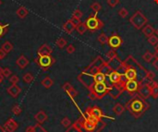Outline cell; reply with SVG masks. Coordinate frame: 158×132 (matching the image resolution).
Returning <instances> with one entry per match:
<instances>
[{
	"mask_svg": "<svg viewBox=\"0 0 158 132\" xmlns=\"http://www.w3.org/2000/svg\"><path fill=\"white\" fill-rule=\"evenodd\" d=\"M11 112H12V114H14L15 115H19L20 114H22V107H20L19 105H14L13 107H12Z\"/></svg>",
	"mask_w": 158,
	"mask_h": 132,
	"instance_id": "cell-38",
	"label": "cell"
},
{
	"mask_svg": "<svg viewBox=\"0 0 158 132\" xmlns=\"http://www.w3.org/2000/svg\"><path fill=\"white\" fill-rule=\"evenodd\" d=\"M105 63H106V61L104 60L101 56H98V57H96V59H95L93 63L86 68L85 71L89 72L90 74H91V75H93V74L100 71V68H101V67Z\"/></svg>",
	"mask_w": 158,
	"mask_h": 132,
	"instance_id": "cell-7",
	"label": "cell"
},
{
	"mask_svg": "<svg viewBox=\"0 0 158 132\" xmlns=\"http://www.w3.org/2000/svg\"><path fill=\"white\" fill-rule=\"evenodd\" d=\"M25 132H48L46 129H44L41 124H36L35 126H30L28 127Z\"/></svg>",
	"mask_w": 158,
	"mask_h": 132,
	"instance_id": "cell-23",
	"label": "cell"
},
{
	"mask_svg": "<svg viewBox=\"0 0 158 132\" xmlns=\"http://www.w3.org/2000/svg\"><path fill=\"white\" fill-rule=\"evenodd\" d=\"M1 49H3V50L7 54V53L12 51V49H13V44H12L10 42H8V41H7V42H5L2 44Z\"/></svg>",
	"mask_w": 158,
	"mask_h": 132,
	"instance_id": "cell-33",
	"label": "cell"
},
{
	"mask_svg": "<svg viewBox=\"0 0 158 132\" xmlns=\"http://www.w3.org/2000/svg\"><path fill=\"white\" fill-rule=\"evenodd\" d=\"M56 46L58 47V48H60V49H62V48H64L65 46H66V44H67V41L64 39V38H58L56 41Z\"/></svg>",
	"mask_w": 158,
	"mask_h": 132,
	"instance_id": "cell-36",
	"label": "cell"
},
{
	"mask_svg": "<svg viewBox=\"0 0 158 132\" xmlns=\"http://www.w3.org/2000/svg\"><path fill=\"white\" fill-rule=\"evenodd\" d=\"M34 118H35V120L37 121V123L41 124V125H42V124H44L45 121L47 120L48 117H47V115L44 112V111L41 110L34 115Z\"/></svg>",
	"mask_w": 158,
	"mask_h": 132,
	"instance_id": "cell-22",
	"label": "cell"
},
{
	"mask_svg": "<svg viewBox=\"0 0 158 132\" xmlns=\"http://www.w3.org/2000/svg\"><path fill=\"white\" fill-rule=\"evenodd\" d=\"M139 85H140L139 82L136 80H127L124 84V90H127V92L130 94H134L135 92H138Z\"/></svg>",
	"mask_w": 158,
	"mask_h": 132,
	"instance_id": "cell-11",
	"label": "cell"
},
{
	"mask_svg": "<svg viewBox=\"0 0 158 132\" xmlns=\"http://www.w3.org/2000/svg\"><path fill=\"white\" fill-rule=\"evenodd\" d=\"M0 69H1V68H0Z\"/></svg>",
	"mask_w": 158,
	"mask_h": 132,
	"instance_id": "cell-59",
	"label": "cell"
},
{
	"mask_svg": "<svg viewBox=\"0 0 158 132\" xmlns=\"http://www.w3.org/2000/svg\"><path fill=\"white\" fill-rule=\"evenodd\" d=\"M116 56H118V55H116V52L114 50H110V51H108L107 54H106V57L108 58V60H111V59H113L115 58Z\"/></svg>",
	"mask_w": 158,
	"mask_h": 132,
	"instance_id": "cell-43",
	"label": "cell"
},
{
	"mask_svg": "<svg viewBox=\"0 0 158 132\" xmlns=\"http://www.w3.org/2000/svg\"><path fill=\"white\" fill-rule=\"evenodd\" d=\"M149 107L150 105H148V103L139 95L137 97H133L131 100L128 101L126 104L125 108L135 118H139L149 109Z\"/></svg>",
	"mask_w": 158,
	"mask_h": 132,
	"instance_id": "cell-1",
	"label": "cell"
},
{
	"mask_svg": "<svg viewBox=\"0 0 158 132\" xmlns=\"http://www.w3.org/2000/svg\"><path fill=\"white\" fill-rule=\"evenodd\" d=\"M118 14L121 18H126L127 16L128 15V12L126 9H125V7H122V9L118 11Z\"/></svg>",
	"mask_w": 158,
	"mask_h": 132,
	"instance_id": "cell-46",
	"label": "cell"
},
{
	"mask_svg": "<svg viewBox=\"0 0 158 132\" xmlns=\"http://www.w3.org/2000/svg\"><path fill=\"white\" fill-rule=\"evenodd\" d=\"M85 24H86L87 28H88L90 31H96V30H100L104 25L101 20L96 19V13L93 14V17H90L89 19H87Z\"/></svg>",
	"mask_w": 158,
	"mask_h": 132,
	"instance_id": "cell-6",
	"label": "cell"
},
{
	"mask_svg": "<svg viewBox=\"0 0 158 132\" xmlns=\"http://www.w3.org/2000/svg\"><path fill=\"white\" fill-rule=\"evenodd\" d=\"M19 81V78L17 75H11L9 77V82L11 84H17Z\"/></svg>",
	"mask_w": 158,
	"mask_h": 132,
	"instance_id": "cell-44",
	"label": "cell"
},
{
	"mask_svg": "<svg viewBox=\"0 0 158 132\" xmlns=\"http://www.w3.org/2000/svg\"><path fill=\"white\" fill-rule=\"evenodd\" d=\"M3 78H4V77L1 75V73H0V84L2 83V81H3Z\"/></svg>",
	"mask_w": 158,
	"mask_h": 132,
	"instance_id": "cell-55",
	"label": "cell"
},
{
	"mask_svg": "<svg viewBox=\"0 0 158 132\" xmlns=\"http://www.w3.org/2000/svg\"><path fill=\"white\" fill-rule=\"evenodd\" d=\"M148 42L152 45H156L158 44V36H155V34L152 35L151 37H149L148 38Z\"/></svg>",
	"mask_w": 158,
	"mask_h": 132,
	"instance_id": "cell-42",
	"label": "cell"
},
{
	"mask_svg": "<svg viewBox=\"0 0 158 132\" xmlns=\"http://www.w3.org/2000/svg\"><path fill=\"white\" fill-rule=\"evenodd\" d=\"M124 92V87L121 85H112L111 87L108 88V92L107 94L111 96L112 99H118Z\"/></svg>",
	"mask_w": 158,
	"mask_h": 132,
	"instance_id": "cell-10",
	"label": "cell"
},
{
	"mask_svg": "<svg viewBox=\"0 0 158 132\" xmlns=\"http://www.w3.org/2000/svg\"><path fill=\"white\" fill-rule=\"evenodd\" d=\"M8 28H9V24H3L0 21V39L5 36L8 31Z\"/></svg>",
	"mask_w": 158,
	"mask_h": 132,
	"instance_id": "cell-31",
	"label": "cell"
},
{
	"mask_svg": "<svg viewBox=\"0 0 158 132\" xmlns=\"http://www.w3.org/2000/svg\"><path fill=\"white\" fill-rule=\"evenodd\" d=\"M33 79H34V77H33V75H32V73H30V72L25 73L24 75H23V77H22L23 81L25 82V83H27V84L32 82L33 81Z\"/></svg>",
	"mask_w": 158,
	"mask_h": 132,
	"instance_id": "cell-32",
	"label": "cell"
},
{
	"mask_svg": "<svg viewBox=\"0 0 158 132\" xmlns=\"http://www.w3.org/2000/svg\"><path fill=\"white\" fill-rule=\"evenodd\" d=\"M90 90V98L95 100V99H103L108 92V87L106 82H99L91 85Z\"/></svg>",
	"mask_w": 158,
	"mask_h": 132,
	"instance_id": "cell-2",
	"label": "cell"
},
{
	"mask_svg": "<svg viewBox=\"0 0 158 132\" xmlns=\"http://www.w3.org/2000/svg\"><path fill=\"white\" fill-rule=\"evenodd\" d=\"M155 57H153V54H152L151 52H145V54L143 56V59L144 61H146V62H151L152 59H153Z\"/></svg>",
	"mask_w": 158,
	"mask_h": 132,
	"instance_id": "cell-37",
	"label": "cell"
},
{
	"mask_svg": "<svg viewBox=\"0 0 158 132\" xmlns=\"http://www.w3.org/2000/svg\"><path fill=\"white\" fill-rule=\"evenodd\" d=\"M78 80H80L83 85L86 86L88 89H90L91 87V85L94 83L93 76L91 75V74H90L89 72H86V71H83L81 74H80L78 77Z\"/></svg>",
	"mask_w": 158,
	"mask_h": 132,
	"instance_id": "cell-9",
	"label": "cell"
},
{
	"mask_svg": "<svg viewBox=\"0 0 158 132\" xmlns=\"http://www.w3.org/2000/svg\"><path fill=\"white\" fill-rule=\"evenodd\" d=\"M112 70H113V69H112V68L107 64V62H106V63L101 67V68H100V72H102L103 74H105L106 76L109 75Z\"/></svg>",
	"mask_w": 158,
	"mask_h": 132,
	"instance_id": "cell-29",
	"label": "cell"
},
{
	"mask_svg": "<svg viewBox=\"0 0 158 132\" xmlns=\"http://www.w3.org/2000/svg\"><path fill=\"white\" fill-rule=\"evenodd\" d=\"M63 30L66 34H71L74 30H76V26L74 25L73 22L71 21V19H69L63 24Z\"/></svg>",
	"mask_w": 158,
	"mask_h": 132,
	"instance_id": "cell-20",
	"label": "cell"
},
{
	"mask_svg": "<svg viewBox=\"0 0 158 132\" xmlns=\"http://www.w3.org/2000/svg\"><path fill=\"white\" fill-rule=\"evenodd\" d=\"M29 59L27 58L26 56H25L24 55H22L18 59H17V61H16V64H17V66L20 68V69H24L25 68L27 67V66L29 65Z\"/></svg>",
	"mask_w": 158,
	"mask_h": 132,
	"instance_id": "cell-21",
	"label": "cell"
},
{
	"mask_svg": "<svg viewBox=\"0 0 158 132\" xmlns=\"http://www.w3.org/2000/svg\"><path fill=\"white\" fill-rule=\"evenodd\" d=\"M19 125L13 118H8L7 120L4 124V129H6L7 132H15L18 129Z\"/></svg>",
	"mask_w": 158,
	"mask_h": 132,
	"instance_id": "cell-14",
	"label": "cell"
},
{
	"mask_svg": "<svg viewBox=\"0 0 158 132\" xmlns=\"http://www.w3.org/2000/svg\"><path fill=\"white\" fill-rule=\"evenodd\" d=\"M153 67L155 68V69H156V70H158V59H155V61H153Z\"/></svg>",
	"mask_w": 158,
	"mask_h": 132,
	"instance_id": "cell-52",
	"label": "cell"
},
{
	"mask_svg": "<svg viewBox=\"0 0 158 132\" xmlns=\"http://www.w3.org/2000/svg\"><path fill=\"white\" fill-rule=\"evenodd\" d=\"M41 84H42V86H43V87H44L45 89H49V88H51L52 86L54 85V80L51 79V78L45 77L44 79L42 80Z\"/></svg>",
	"mask_w": 158,
	"mask_h": 132,
	"instance_id": "cell-26",
	"label": "cell"
},
{
	"mask_svg": "<svg viewBox=\"0 0 158 132\" xmlns=\"http://www.w3.org/2000/svg\"><path fill=\"white\" fill-rule=\"evenodd\" d=\"M155 34H156L157 36H158V29H157V30H155Z\"/></svg>",
	"mask_w": 158,
	"mask_h": 132,
	"instance_id": "cell-57",
	"label": "cell"
},
{
	"mask_svg": "<svg viewBox=\"0 0 158 132\" xmlns=\"http://www.w3.org/2000/svg\"><path fill=\"white\" fill-rule=\"evenodd\" d=\"M125 107L121 105V104H116L115 106L113 107V111H114V113L116 115H122L124 112H125Z\"/></svg>",
	"mask_w": 158,
	"mask_h": 132,
	"instance_id": "cell-30",
	"label": "cell"
},
{
	"mask_svg": "<svg viewBox=\"0 0 158 132\" xmlns=\"http://www.w3.org/2000/svg\"><path fill=\"white\" fill-rule=\"evenodd\" d=\"M34 62L40 67V68L43 69L44 71H46L55 64L56 59L54 57L49 55V56H38L35 58Z\"/></svg>",
	"mask_w": 158,
	"mask_h": 132,
	"instance_id": "cell-3",
	"label": "cell"
},
{
	"mask_svg": "<svg viewBox=\"0 0 158 132\" xmlns=\"http://www.w3.org/2000/svg\"><path fill=\"white\" fill-rule=\"evenodd\" d=\"M1 5H2V1L0 0V6H1Z\"/></svg>",
	"mask_w": 158,
	"mask_h": 132,
	"instance_id": "cell-58",
	"label": "cell"
},
{
	"mask_svg": "<svg viewBox=\"0 0 158 132\" xmlns=\"http://www.w3.org/2000/svg\"><path fill=\"white\" fill-rule=\"evenodd\" d=\"M52 52H53L52 48L50 47L48 44H44L43 45H41L38 48V50H37V55L38 56H49V55H51Z\"/></svg>",
	"mask_w": 158,
	"mask_h": 132,
	"instance_id": "cell-18",
	"label": "cell"
},
{
	"mask_svg": "<svg viewBox=\"0 0 158 132\" xmlns=\"http://www.w3.org/2000/svg\"><path fill=\"white\" fill-rule=\"evenodd\" d=\"M138 93L141 98H143L144 100H147V99L151 96V85L140 84L138 89Z\"/></svg>",
	"mask_w": 158,
	"mask_h": 132,
	"instance_id": "cell-12",
	"label": "cell"
},
{
	"mask_svg": "<svg viewBox=\"0 0 158 132\" xmlns=\"http://www.w3.org/2000/svg\"><path fill=\"white\" fill-rule=\"evenodd\" d=\"M16 14L19 19H25L29 15V11H28V9H26V7L22 6V7H19L18 9H17Z\"/></svg>",
	"mask_w": 158,
	"mask_h": 132,
	"instance_id": "cell-24",
	"label": "cell"
},
{
	"mask_svg": "<svg viewBox=\"0 0 158 132\" xmlns=\"http://www.w3.org/2000/svg\"><path fill=\"white\" fill-rule=\"evenodd\" d=\"M66 132H83L80 119H78L74 124H72L71 126H69L68 129H67Z\"/></svg>",
	"mask_w": 158,
	"mask_h": 132,
	"instance_id": "cell-19",
	"label": "cell"
},
{
	"mask_svg": "<svg viewBox=\"0 0 158 132\" xmlns=\"http://www.w3.org/2000/svg\"><path fill=\"white\" fill-rule=\"evenodd\" d=\"M98 42L101 44H106L108 42V37L105 34H102L101 35H99V37H98Z\"/></svg>",
	"mask_w": 158,
	"mask_h": 132,
	"instance_id": "cell-39",
	"label": "cell"
},
{
	"mask_svg": "<svg viewBox=\"0 0 158 132\" xmlns=\"http://www.w3.org/2000/svg\"><path fill=\"white\" fill-rule=\"evenodd\" d=\"M146 77L148 78L149 80H153V78H155V74H153V72H151V71H147Z\"/></svg>",
	"mask_w": 158,
	"mask_h": 132,
	"instance_id": "cell-50",
	"label": "cell"
},
{
	"mask_svg": "<svg viewBox=\"0 0 158 132\" xmlns=\"http://www.w3.org/2000/svg\"><path fill=\"white\" fill-rule=\"evenodd\" d=\"M91 9H93V10L95 12V13H97V12H99L100 10L102 9V6L100 5L99 3H97V2H94L93 4H91Z\"/></svg>",
	"mask_w": 158,
	"mask_h": 132,
	"instance_id": "cell-41",
	"label": "cell"
},
{
	"mask_svg": "<svg viewBox=\"0 0 158 132\" xmlns=\"http://www.w3.org/2000/svg\"><path fill=\"white\" fill-rule=\"evenodd\" d=\"M7 56V53L3 50V49H0V60H2L3 58H5V56Z\"/></svg>",
	"mask_w": 158,
	"mask_h": 132,
	"instance_id": "cell-51",
	"label": "cell"
},
{
	"mask_svg": "<svg viewBox=\"0 0 158 132\" xmlns=\"http://www.w3.org/2000/svg\"><path fill=\"white\" fill-rule=\"evenodd\" d=\"M155 51H156V52H158V44L155 45Z\"/></svg>",
	"mask_w": 158,
	"mask_h": 132,
	"instance_id": "cell-56",
	"label": "cell"
},
{
	"mask_svg": "<svg viewBox=\"0 0 158 132\" xmlns=\"http://www.w3.org/2000/svg\"><path fill=\"white\" fill-rule=\"evenodd\" d=\"M85 117H88L93 121L99 122L100 120H102V118L104 117L103 111L97 106L93 107H88L85 111Z\"/></svg>",
	"mask_w": 158,
	"mask_h": 132,
	"instance_id": "cell-4",
	"label": "cell"
},
{
	"mask_svg": "<svg viewBox=\"0 0 158 132\" xmlns=\"http://www.w3.org/2000/svg\"><path fill=\"white\" fill-rule=\"evenodd\" d=\"M93 81L95 83H99V82H105L106 81V76L105 74H103L102 72H97L93 74Z\"/></svg>",
	"mask_w": 158,
	"mask_h": 132,
	"instance_id": "cell-25",
	"label": "cell"
},
{
	"mask_svg": "<svg viewBox=\"0 0 158 132\" xmlns=\"http://www.w3.org/2000/svg\"><path fill=\"white\" fill-rule=\"evenodd\" d=\"M0 132H7V131H6V129H4V127L0 126Z\"/></svg>",
	"mask_w": 158,
	"mask_h": 132,
	"instance_id": "cell-54",
	"label": "cell"
},
{
	"mask_svg": "<svg viewBox=\"0 0 158 132\" xmlns=\"http://www.w3.org/2000/svg\"><path fill=\"white\" fill-rule=\"evenodd\" d=\"M7 92L10 96H12L13 98H17L19 94L20 93V92H22V89H20L17 84H11L9 87H7Z\"/></svg>",
	"mask_w": 158,
	"mask_h": 132,
	"instance_id": "cell-17",
	"label": "cell"
},
{
	"mask_svg": "<svg viewBox=\"0 0 158 132\" xmlns=\"http://www.w3.org/2000/svg\"><path fill=\"white\" fill-rule=\"evenodd\" d=\"M62 89H63L65 92L69 95L70 98H75L78 95V92L73 88V86L69 83V82H66L64 83V85L62 86Z\"/></svg>",
	"mask_w": 158,
	"mask_h": 132,
	"instance_id": "cell-15",
	"label": "cell"
},
{
	"mask_svg": "<svg viewBox=\"0 0 158 132\" xmlns=\"http://www.w3.org/2000/svg\"><path fill=\"white\" fill-rule=\"evenodd\" d=\"M87 29L88 28H87L86 24L83 23V22H81L78 26H76V30L80 34H84L87 31Z\"/></svg>",
	"mask_w": 158,
	"mask_h": 132,
	"instance_id": "cell-34",
	"label": "cell"
},
{
	"mask_svg": "<svg viewBox=\"0 0 158 132\" xmlns=\"http://www.w3.org/2000/svg\"><path fill=\"white\" fill-rule=\"evenodd\" d=\"M130 22L133 26L138 30H141V28H143V26L147 23V19L146 17L141 13V11H137L136 13L130 18Z\"/></svg>",
	"mask_w": 158,
	"mask_h": 132,
	"instance_id": "cell-5",
	"label": "cell"
},
{
	"mask_svg": "<svg viewBox=\"0 0 158 132\" xmlns=\"http://www.w3.org/2000/svg\"><path fill=\"white\" fill-rule=\"evenodd\" d=\"M67 53L68 54H73L75 52V46L73 44H69L68 46H67Z\"/></svg>",
	"mask_w": 158,
	"mask_h": 132,
	"instance_id": "cell-47",
	"label": "cell"
},
{
	"mask_svg": "<svg viewBox=\"0 0 158 132\" xmlns=\"http://www.w3.org/2000/svg\"><path fill=\"white\" fill-rule=\"evenodd\" d=\"M108 78H109V82L112 85H121L124 87L125 82L127 81V80H122V74L116 70H112L111 73L108 75Z\"/></svg>",
	"mask_w": 158,
	"mask_h": 132,
	"instance_id": "cell-8",
	"label": "cell"
},
{
	"mask_svg": "<svg viewBox=\"0 0 158 132\" xmlns=\"http://www.w3.org/2000/svg\"><path fill=\"white\" fill-rule=\"evenodd\" d=\"M107 3H108V5H109L110 7H116L119 3V0H107Z\"/></svg>",
	"mask_w": 158,
	"mask_h": 132,
	"instance_id": "cell-48",
	"label": "cell"
},
{
	"mask_svg": "<svg viewBox=\"0 0 158 132\" xmlns=\"http://www.w3.org/2000/svg\"><path fill=\"white\" fill-rule=\"evenodd\" d=\"M151 96L153 99H156L158 97V83L155 81H153L151 84Z\"/></svg>",
	"mask_w": 158,
	"mask_h": 132,
	"instance_id": "cell-28",
	"label": "cell"
},
{
	"mask_svg": "<svg viewBox=\"0 0 158 132\" xmlns=\"http://www.w3.org/2000/svg\"><path fill=\"white\" fill-rule=\"evenodd\" d=\"M0 73H1V75L4 77V78H9L11 76V70L8 68H1V69H0Z\"/></svg>",
	"mask_w": 158,
	"mask_h": 132,
	"instance_id": "cell-35",
	"label": "cell"
},
{
	"mask_svg": "<svg viewBox=\"0 0 158 132\" xmlns=\"http://www.w3.org/2000/svg\"><path fill=\"white\" fill-rule=\"evenodd\" d=\"M153 57H155V59H158V52L155 51V53L153 54Z\"/></svg>",
	"mask_w": 158,
	"mask_h": 132,
	"instance_id": "cell-53",
	"label": "cell"
},
{
	"mask_svg": "<svg viewBox=\"0 0 158 132\" xmlns=\"http://www.w3.org/2000/svg\"><path fill=\"white\" fill-rule=\"evenodd\" d=\"M71 21L73 22V24H74L75 26H78L79 24H80V23L81 22L80 19H77V18H74V17H72V19H71Z\"/></svg>",
	"mask_w": 158,
	"mask_h": 132,
	"instance_id": "cell-49",
	"label": "cell"
},
{
	"mask_svg": "<svg viewBox=\"0 0 158 132\" xmlns=\"http://www.w3.org/2000/svg\"><path fill=\"white\" fill-rule=\"evenodd\" d=\"M83 16V13L80 10V9H75L74 12H73V14H72V17L74 18H77V19H81V17Z\"/></svg>",
	"mask_w": 158,
	"mask_h": 132,
	"instance_id": "cell-45",
	"label": "cell"
},
{
	"mask_svg": "<svg viewBox=\"0 0 158 132\" xmlns=\"http://www.w3.org/2000/svg\"><path fill=\"white\" fill-rule=\"evenodd\" d=\"M122 43H123L122 39L118 35H112L111 37L108 38V42H107V44H109V46L113 49L118 48L120 45L122 44Z\"/></svg>",
	"mask_w": 158,
	"mask_h": 132,
	"instance_id": "cell-13",
	"label": "cell"
},
{
	"mask_svg": "<svg viewBox=\"0 0 158 132\" xmlns=\"http://www.w3.org/2000/svg\"><path fill=\"white\" fill-rule=\"evenodd\" d=\"M123 76L127 80H132L137 79V71L134 68H126Z\"/></svg>",
	"mask_w": 158,
	"mask_h": 132,
	"instance_id": "cell-16",
	"label": "cell"
},
{
	"mask_svg": "<svg viewBox=\"0 0 158 132\" xmlns=\"http://www.w3.org/2000/svg\"><path fill=\"white\" fill-rule=\"evenodd\" d=\"M61 125L63 126L64 127H66V129H68V127L69 126H71V121L69 120V117H64L63 119L61 120Z\"/></svg>",
	"mask_w": 158,
	"mask_h": 132,
	"instance_id": "cell-40",
	"label": "cell"
},
{
	"mask_svg": "<svg viewBox=\"0 0 158 132\" xmlns=\"http://www.w3.org/2000/svg\"><path fill=\"white\" fill-rule=\"evenodd\" d=\"M143 34L145 36L149 38V37H151L152 35H153V34H155V30L151 25H146V26L143 28Z\"/></svg>",
	"mask_w": 158,
	"mask_h": 132,
	"instance_id": "cell-27",
	"label": "cell"
}]
</instances>
